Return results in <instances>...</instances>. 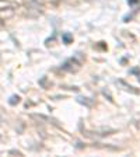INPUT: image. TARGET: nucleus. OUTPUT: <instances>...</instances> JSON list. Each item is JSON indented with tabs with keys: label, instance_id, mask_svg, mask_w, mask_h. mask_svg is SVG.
<instances>
[{
	"label": "nucleus",
	"instance_id": "nucleus-1",
	"mask_svg": "<svg viewBox=\"0 0 140 157\" xmlns=\"http://www.w3.org/2000/svg\"><path fill=\"white\" fill-rule=\"evenodd\" d=\"M14 9L13 7H2L0 9V20H9L14 16Z\"/></svg>",
	"mask_w": 140,
	"mask_h": 157
},
{
	"label": "nucleus",
	"instance_id": "nucleus-2",
	"mask_svg": "<svg viewBox=\"0 0 140 157\" xmlns=\"http://www.w3.org/2000/svg\"><path fill=\"white\" fill-rule=\"evenodd\" d=\"M18 101H20V97H18V95H13V97H11V98H10V104H11V105H14V104H18Z\"/></svg>",
	"mask_w": 140,
	"mask_h": 157
},
{
	"label": "nucleus",
	"instance_id": "nucleus-3",
	"mask_svg": "<svg viewBox=\"0 0 140 157\" xmlns=\"http://www.w3.org/2000/svg\"><path fill=\"white\" fill-rule=\"evenodd\" d=\"M63 39H65V41H66V44H67L69 41H70V35H65V36H63Z\"/></svg>",
	"mask_w": 140,
	"mask_h": 157
},
{
	"label": "nucleus",
	"instance_id": "nucleus-4",
	"mask_svg": "<svg viewBox=\"0 0 140 157\" xmlns=\"http://www.w3.org/2000/svg\"><path fill=\"white\" fill-rule=\"evenodd\" d=\"M10 154H17V156H21V153H20V151H16V150H11V151H10Z\"/></svg>",
	"mask_w": 140,
	"mask_h": 157
},
{
	"label": "nucleus",
	"instance_id": "nucleus-5",
	"mask_svg": "<svg viewBox=\"0 0 140 157\" xmlns=\"http://www.w3.org/2000/svg\"><path fill=\"white\" fill-rule=\"evenodd\" d=\"M129 3H131V4H134V3H137V0H131Z\"/></svg>",
	"mask_w": 140,
	"mask_h": 157
},
{
	"label": "nucleus",
	"instance_id": "nucleus-6",
	"mask_svg": "<svg viewBox=\"0 0 140 157\" xmlns=\"http://www.w3.org/2000/svg\"><path fill=\"white\" fill-rule=\"evenodd\" d=\"M2 2H3V0H2Z\"/></svg>",
	"mask_w": 140,
	"mask_h": 157
}]
</instances>
